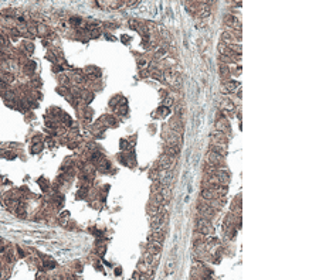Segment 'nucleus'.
Returning a JSON list of instances; mask_svg holds the SVG:
<instances>
[{
  "instance_id": "ddd939ff",
  "label": "nucleus",
  "mask_w": 319,
  "mask_h": 280,
  "mask_svg": "<svg viewBox=\"0 0 319 280\" xmlns=\"http://www.w3.org/2000/svg\"><path fill=\"white\" fill-rule=\"evenodd\" d=\"M146 64H148V62H146V61H145V60H139V65H140V66L146 65Z\"/></svg>"
},
{
  "instance_id": "6e6552de",
  "label": "nucleus",
  "mask_w": 319,
  "mask_h": 280,
  "mask_svg": "<svg viewBox=\"0 0 319 280\" xmlns=\"http://www.w3.org/2000/svg\"><path fill=\"white\" fill-rule=\"evenodd\" d=\"M179 153V146H170L168 148V156L169 157H172V156H176Z\"/></svg>"
},
{
  "instance_id": "1a4fd4ad",
  "label": "nucleus",
  "mask_w": 319,
  "mask_h": 280,
  "mask_svg": "<svg viewBox=\"0 0 319 280\" xmlns=\"http://www.w3.org/2000/svg\"><path fill=\"white\" fill-rule=\"evenodd\" d=\"M220 69H221V75H223V77H230L231 72H230V68H228L227 65H221L220 66Z\"/></svg>"
},
{
  "instance_id": "423d86ee",
  "label": "nucleus",
  "mask_w": 319,
  "mask_h": 280,
  "mask_svg": "<svg viewBox=\"0 0 319 280\" xmlns=\"http://www.w3.org/2000/svg\"><path fill=\"white\" fill-rule=\"evenodd\" d=\"M85 72L89 74V75H92V77H100V75H101V71L97 69V68H87Z\"/></svg>"
},
{
  "instance_id": "f03ea898",
  "label": "nucleus",
  "mask_w": 319,
  "mask_h": 280,
  "mask_svg": "<svg viewBox=\"0 0 319 280\" xmlns=\"http://www.w3.org/2000/svg\"><path fill=\"white\" fill-rule=\"evenodd\" d=\"M199 209H200V212H202V218L203 219H207V218H211L213 215H214V209L210 207V205H200L199 207Z\"/></svg>"
},
{
  "instance_id": "20e7f679",
  "label": "nucleus",
  "mask_w": 319,
  "mask_h": 280,
  "mask_svg": "<svg viewBox=\"0 0 319 280\" xmlns=\"http://www.w3.org/2000/svg\"><path fill=\"white\" fill-rule=\"evenodd\" d=\"M160 249H162V245H160V243H157V242H151V243H149V252H151V253H153V255L159 253V252H160Z\"/></svg>"
},
{
  "instance_id": "0eeeda50",
  "label": "nucleus",
  "mask_w": 319,
  "mask_h": 280,
  "mask_svg": "<svg viewBox=\"0 0 319 280\" xmlns=\"http://www.w3.org/2000/svg\"><path fill=\"white\" fill-rule=\"evenodd\" d=\"M223 106L226 108V109H228V111H234V105H233V102L231 100H228V99H223Z\"/></svg>"
},
{
  "instance_id": "7ed1b4c3",
  "label": "nucleus",
  "mask_w": 319,
  "mask_h": 280,
  "mask_svg": "<svg viewBox=\"0 0 319 280\" xmlns=\"http://www.w3.org/2000/svg\"><path fill=\"white\" fill-rule=\"evenodd\" d=\"M207 160H209L211 164L216 167V165H218L221 161H223V156H220V154H217V153L210 151V153H209V156H207Z\"/></svg>"
},
{
  "instance_id": "f8f14e48",
  "label": "nucleus",
  "mask_w": 319,
  "mask_h": 280,
  "mask_svg": "<svg viewBox=\"0 0 319 280\" xmlns=\"http://www.w3.org/2000/svg\"><path fill=\"white\" fill-rule=\"evenodd\" d=\"M172 102H173V99H172V98H166V99H165V105H166V106H170V105H172Z\"/></svg>"
},
{
  "instance_id": "f257e3e1",
  "label": "nucleus",
  "mask_w": 319,
  "mask_h": 280,
  "mask_svg": "<svg viewBox=\"0 0 319 280\" xmlns=\"http://www.w3.org/2000/svg\"><path fill=\"white\" fill-rule=\"evenodd\" d=\"M197 229L202 232L203 235H209V233L211 232V226H210V224H209L207 219L199 218V221H197Z\"/></svg>"
},
{
  "instance_id": "9b49d317",
  "label": "nucleus",
  "mask_w": 319,
  "mask_h": 280,
  "mask_svg": "<svg viewBox=\"0 0 319 280\" xmlns=\"http://www.w3.org/2000/svg\"><path fill=\"white\" fill-rule=\"evenodd\" d=\"M121 147H122V150H125L128 147V142L126 140H121Z\"/></svg>"
},
{
  "instance_id": "39448f33",
  "label": "nucleus",
  "mask_w": 319,
  "mask_h": 280,
  "mask_svg": "<svg viewBox=\"0 0 319 280\" xmlns=\"http://www.w3.org/2000/svg\"><path fill=\"white\" fill-rule=\"evenodd\" d=\"M224 82H226V91L227 92L237 89V82H234V81H224Z\"/></svg>"
},
{
  "instance_id": "9d476101",
  "label": "nucleus",
  "mask_w": 319,
  "mask_h": 280,
  "mask_svg": "<svg viewBox=\"0 0 319 280\" xmlns=\"http://www.w3.org/2000/svg\"><path fill=\"white\" fill-rule=\"evenodd\" d=\"M155 79H162L163 78V74L162 72H153V75H152Z\"/></svg>"
}]
</instances>
